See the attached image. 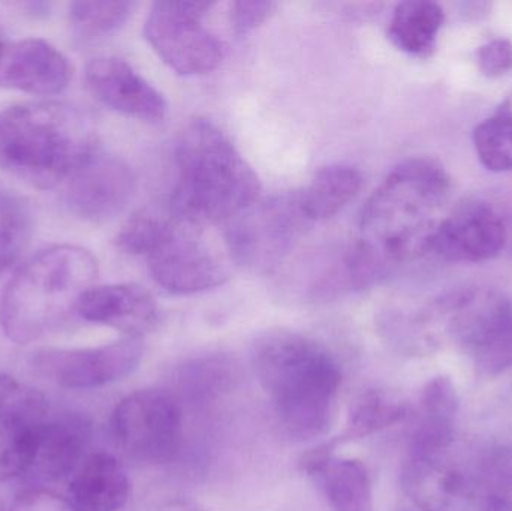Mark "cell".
Wrapping results in <instances>:
<instances>
[{"instance_id":"obj_6","label":"cell","mask_w":512,"mask_h":511,"mask_svg":"<svg viewBox=\"0 0 512 511\" xmlns=\"http://www.w3.org/2000/svg\"><path fill=\"white\" fill-rule=\"evenodd\" d=\"M402 486L421 511H499L487 449L453 443L433 452H408Z\"/></svg>"},{"instance_id":"obj_13","label":"cell","mask_w":512,"mask_h":511,"mask_svg":"<svg viewBox=\"0 0 512 511\" xmlns=\"http://www.w3.org/2000/svg\"><path fill=\"white\" fill-rule=\"evenodd\" d=\"M48 419L47 399L41 392L0 374V482L32 468Z\"/></svg>"},{"instance_id":"obj_26","label":"cell","mask_w":512,"mask_h":511,"mask_svg":"<svg viewBox=\"0 0 512 511\" xmlns=\"http://www.w3.org/2000/svg\"><path fill=\"white\" fill-rule=\"evenodd\" d=\"M32 234L29 204L0 186V275L20 258Z\"/></svg>"},{"instance_id":"obj_16","label":"cell","mask_w":512,"mask_h":511,"mask_svg":"<svg viewBox=\"0 0 512 511\" xmlns=\"http://www.w3.org/2000/svg\"><path fill=\"white\" fill-rule=\"evenodd\" d=\"M87 90L101 104L123 116L143 122H161L167 116L164 95L141 77L128 62L104 56L90 60L84 72Z\"/></svg>"},{"instance_id":"obj_34","label":"cell","mask_w":512,"mask_h":511,"mask_svg":"<svg viewBox=\"0 0 512 511\" xmlns=\"http://www.w3.org/2000/svg\"><path fill=\"white\" fill-rule=\"evenodd\" d=\"M505 225H507V233H508V243L507 249H510L512 252V207L508 215H504Z\"/></svg>"},{"instance_id":"obj_31","label":"cell","mask_w":512,"mask_h":511,"mask_svg":"<svg viewBox=\"0 0 512 511\" xmlns=\"http://www.w3.org/2000/svg\"><path fill=\"white\" fill-rule=\"evenodd\" d=\"M477 63L486 77L495 78L512 69V42L508 39H493L481 45L477 51Z\"/></svg>"},{"instance_id":"obj_14","label":"cell","mask_w":512,"mask_h":511,"mask_svg":"<svg viewBox=\"0 0 512 511\" xmlns=\"http://www.w3.org/2000/svg\"><path fill=\"white\" fill-rule=\"evenodd\" d=\"M504 213L483 200H466L445 216L429 252L454 263H480L507 249Z\"/></svg>"},{"instance_id":"obj_3","label":"cell","mask_w":512,"mask_h":511,"mask_svg":"<svg viewBox=\"0 0 512 511\" xmlns=\"http://www.w3.org/2000/svg\"><path fill=\"white\" fill-rule=\"evenodd\" d=\"M177 177L170 212L189 224L233 221L259 200L261 183L231 138L210 119L197 117L174 149Z\"/></svg>"},{"instance_id":"obj_17","label":"cell","mask_w":512,"mask_h":511,"mask_svg":"<svg viewBox=\"0 0 512 511\" xmlns=\"http://www.w3.org/2000/svg\"><path fill=\"white\" fill-rule=\"evenodd\" d=\"M77 315L87 323L111 327L126 338L138 339L152 332L159 321L155 299L138 284L89 288L78 302Z\"/></svg>"},{"instance_id":"obj_15","label":"cell","mask_w":512,"mask_h":511,"mask_svg":"<svg viewBox=\"0 0 512 511\" xmlns=\"http://www.w3.org/2000/svg\"><path fill=\"white\" fill-rule=\"evenodd\" d=\"M66 207L78 218L104 222L116 218L131 203L135 176L117 156L96 150L65 182Z\"/></svg>"},{"instance_id":"obj_32","label":"cell","mask_w":512,"mask_h":511,"mask_svg":"<svg viewBox=\"0 0 512 511\" xmlns=\"http://www.w3.org/2000/svg\"><path fill=\"white\" fill-rule=\"evenodd\" d=\"M276 11L273 2H236L231 6V23L240 35L252 32L268 20Z\"/></svg>"},{"instance_id":"obj_21","label":"cell","mask_w":512,"mask_h":511,"mask_svg":"<svg viewBox=\"0 0 512 511\" xmlns=\"http://www.w3.org/2000/svg\"><path fill=\"white\" fill-rule=\"evenodd\" d=\"M68 494L78 511H119L131 498V480L113 455L93 452L72 474Z\"/></svg>"},{"instance_id":"obj_1","label":"cell","mask_w":512,"mask_h":511,"mask_svg":"<svg viewBox=\"0 0 512 511\" xmlns=\"http://www.w3.org/2000/svg\"><path fill=\"white\" fill-rule=\"evenodd\" d=\"M448 191L450 177L439 162L414 158L397 165L361 212L360 237L345 258L349 285L372 287L397 264L429 254Z\"/></svg>"},{"instance_id":"obj_36","label":"cell","mask_w":512,"mask_h":511,"mask_svg":"<svg viewBox=\"0 0 512 511\" xmlns=\"http://www.w3.org/2000/svg\"><path fill=\"white\" fill-rule=\"evenodd\" d=\"M5 47H6L5 35H3L2 30H0V54H2V51L5 50Z\"/></svg>"},{"instance_id":"obj_30","label":"cell","mask_w":512,"mask_h":511,"mask_svg":"<svg viewBox=\"0 0 512 511\" xmlns=\"http://www.w3.org/2000/svg\"><path fill=\"white\" fill-rule=\"evenodd\" d=\"M487 465L499 511H512V447L487 449Z\"/></svg>"},{"instance_id":"obj_23","label":"cell","mask_w":512,"mask_h":511,"mask_svg":"<svg viewBox=\"0 0 512 511\" xmlns=\"http://www.w3.org/2000/svg\"><path fill=\"white\" fill-rule=\"evenodd\" d=\"M363 186V176L351 165H328L298 192L301 212L309 222L327 221L342 212Z\"/></svg>"},{"instance_id":"obj_25","label":"cell","mask_w":512,"mask_h":511,"mask_svg":"<svg viewBox=\"0 0 512 511\" xmlns=\"http://www.w3.org/2000/svg\"><path fill=\"white\" fill-rule=\"evenodd\" d=\"M411 413L405 399L384 390H366L351 405L346 429L333 440L337 447L349 441L372 437L384 429L402 423Z\"/></svg>"},{"instance_id":"obj_29","label":"cell","mask_w":512,"mask_h":511,"mask_svg":"<svg viewBox=\"0 0 512 511\" xmlns=\"http://www.w3.org/2000/svg\"><path fill=\"white\" fill-rule=\"evenodd\" d=\"M176 216H161L159 213L140 212L123 225L117 236V246L129 255L149 257L173 227Z\"/></svg>"},{"instance_id":"obj_24","label":"cell","mask_w":512,"mask_h":511,"mask_svg":"<svg viewBox=\"0 0 512 511\" xmlns=\"http://www.w3.org/2000/svg\"><path fill=\"white\" fill-rule=\"evenodd\" d=\"M444 11L435 2L409 0L394 9L388 24V38L403 53L429 57L435 51Z\"/></svg>"},{"instance_id":"obj_2","label":"cell","mask_w":512,"mask_h":511,"mask_svg":"<svg viewBox=\"0 0 512 511\" xmlns=\"http://www.w3.org/2000/svg\"><path fill=\"white\" fill-rule=\"evenodd\" d=\"M252 365L289 437L303 441L327 434L342 386V369L328 348L307 336L274 330L256 339Z\"/></svg>"},{"instance_id":"obj_19","label":"cell","mask_w":512,"mask_h":511,"mask_svg":"<svg viewBox=\"0 0 512 511\" xmlns=\"http://www.w3.org/2000/svg\"><path fill=\"white\" fill-rule=\"evenodd\" d=\"M337 447L324 443L301 459V468L315 479L334 511H375L366 465L358 459L337 458Z\"/></svg>"},{"instance_id":"obj_8","label":"cell","mask_w":512,"mask_h":511,"mask_svg":"<svg viewBox=\"0 0 512 511\" xmlns=\"http://www.w3.org/2000/svg\"><path fill=\"white\" fill-rule=\"evenodd\" d=\"M310 222L301 212L298 192L258 200L228 222L225 246L240 266L268 273L291 254Z\"/></svg>"},{"instance_id":"obj_35","label":"cell","mask_w":512,"mask_h":511,"mask_svg":"<svg viewBox=\"0 0 512 511\" xmlns=\"http://www.w3.org/2000/svg\"><path fill=\"white\" fill-rule=\"evenodd\" d=\"M164 511H198L197 509H194V507L186 506V504H171L168 509H165Z\"/></svg>"},{"instance_id":"obj_28","label":"cell","mask_w":512,"mask_h":511,"mask_svg":"<svg viewBox=\"0 0 512 511\" xmlns=\"http://www.w3.org/2000/svg\"><path fill=\"white\" fill-rule=\"evenodd\" d=\"M134 8L132 2H75L69 6V20L80 38H102L120 29Z\"/></svg>"},{"instance_id":"obj_5","label":"cell","mask_w":512,"mask_h":511,"mask_svg":"<svg viewBox=\"0 0 512 511\" xmlns=\"http://www.w3.org/2000/svg\"><path fill=\"white\" fill-rule=\"evenodd\" d=\"M96 276L98 261L80 246H51L33 255L6 285L0 302L3 333L26 345L59 329L77 314Z\"/></svg>"},{"instance_id":"obj_22","label":"cell","mask_w":512,"mask_h":511,"mask_svg":"<svg viewBox=\"0 0 512 511\" xmlns=\"http://www.w3.org/2000/svg\"><path fill=\"white\" fill-rule=\"evenodd\" d=\"M459 398L447 377L433 378L421 393L408 452H433L456 443Z\"/></svg>"},{"instance_id":"obj_12","label":"cell","mask_w":512,"mask_h":511,"mask_svg":"<svg viewBox=\"0 0 512 511\" xmlns=\"http://www.w3.org/2000/svg\"><path fill=\"white\" fill-rule=\"evenodd\" d=\"M144 356L143 342L125 338L93 348L59 350L47 348L33 353V371L57 386L72 390L98 389L129 377Z\"/></svg>"},{"instance_id":"obj_4","label":"cell","mask_w":512,"mask_h":511,"mask_svg":"<svg viewBox=\"0 0 512 511\" xmlns=\"http://www.w3.org/2000/svg\"><path fill=\"white\" fill-rule=\"evenodd\" d=\"M98 150L86 114L63 102L0 110V170L36 188L66 182Z\"/></svg>"},{"instance_id":"obj_7","label":"cell","mask_w":512,"mask_h":511,"mask_svg":"<svg viewBox=\"0 0 512 511\" xmlns=\"http://www.w3.org/2000/svg\"><path fill=\"white\" fill-rule=\"evenodd\" d=\"M445 327L460 350L486 377L512 369V297L475 291L442 308Z\"/></svg>"},{"instance_id":"obj_20","label":"cell","mask_w":512,"mask_h":511,"mask_svg":"<svg viewBox=\"0 0 512 511\" xmlns=\"http://www.w3.org/2000/svg\"><path fill=\"white\" fill-rule=\"evenodd\" d=\"M92 435V422L83 414L66 413L48 419L36 447L32 468L51 482L72 476L89 455L87 449Z\"/></svg>"},{"instance_id":"obj_37","label":"cell","mask_w":512,"mask_h":511,"mask_svg":"<svg viewBox=\"0 0 512 511\" xmlns=\"http://www.w3.org/2000/svg\"><path fill=\"white\" fill-rule=\"evenodd\" d=\"M0 511H3V506H2V504H0Z\"/></svg>"},{"instance_id":"obj_33","label":"cell","mask_w":512,"mask_h":511,"mask_svg":"<svg viewBox=\"0 0 512 511\" xmlns=\"http://www.w3.org/2000/svg\"><path fill=\"white\" fill-rule=\"evenodd\" d=\"M11 511H78L68 498L50 491H27L12 504Z\"/></svg>"},{"instance_id":"obj_27","label":"cell","mask_w":512,"mask_h":511,"mask_svg":"<svg viewBox=\"0 0 512 511\" xmlns=\"http://www.w3.org/2000/svg\"><path fill=\"white\" fill-rule=\"evenodd\" d=\"M474 144L481 164L490 171L512 170V113L501 110L481 122L474 131Z\"/></svg>"},{"instance_id":"obj_11","label":"cell","mask_w":512,"mask_h":511,"mask_svg":"<svg viewBox=\"0 0 512 511\" xmlns=\"http://www.w3.org/2000/svg\"><path fill=\"white\" fill-rule=\"evenodd\" d=\"M201 228L174 219L165 239L147 257L153 281L170 294L204 293L221 287L230 278L224 255L206 240Z\"/></svg>"},{"instance_id":"obj_9","label":"cell","mask_w":512,"mask_h":511,"mask_svg":"<svg viewBox=\"0 0 512 511\" xmlns=\"http://www.w3.org/2000/svg\"><path fill=\"white\" fill-rule=\"evenodd\" d=\"M213 3L156 2L147 15V42L173 71L204 75L224 59L221 39L206 24Z\"/></svg>"},{"instance_id":"obj_10","label":"cell","mask_w":512,"mask_h":511,"mask_svg":"<svg viewBox=\"0 0 512 511\" xmlns=\"http://www.w3.org/2000/svg\"><path fill=\"white\" fill-rule=\"evenodd\" d=\"M111 432L117 446L131 458L167 464L182 447V404L167 390H138L114 408Z\"/></svg>"},{"instance_id":"obj_18","label":"cell","mask_w":512,"mask_h":511,"mask_svg":"<svg viewBox=\"0 0 512 511\" xmlns=\"http://www.w3.org/2000/svg\"><path fill=\"white\" fill-rule=\"evenodd\" d=\"M72 66L44 39L6 44L0 54V87L32 95H56L69 86Z\"/></svg>"}]
</instances>
